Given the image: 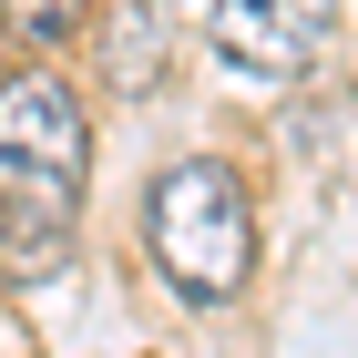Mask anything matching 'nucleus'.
<instances>
[{"label":"nucleus","instance_id":"20e7f679","mask_svg":"<svg viewBox=\"0 0 358 358\" xmlns=\"http://www.w3.org/2000/svg\"><path fill=\"white\" fill-rule=\"evenodd\" d=\"M62 256H72V225L0 215V287H41V276H62Z\"/></svg>","mask_w":358,"mask_h":358},{"label":"nucleus","instance_id":"f03ea898","mask_svg":"<svg viewBox=\"0 0 358 358\" xmlns=\"http://www.w3.org/2000/svg\"><path fill=\"white\" fill-rule=\"evenodd\" d=\"M83 174H92V123H83V92L62 72H0V215H31V225H72L83 205Z\"/></svg>","mask_w":358,"mask_h":358},{"label":"nucleus","instance_id":"7ed1b4c3","mask_svg":"<svg viewBox=\"0 0 358 358\" xmlns=\"http://www.w3.org/2000/svg\"><path fill=\"white\" fill-rule=\"evenodd\" d=\"M205 21H215V52L246 83H297L338 41V0H215Z\"/></svg>","mask_w":358,"mask_h":358},{"label":"nucleus","instance_id":"39448f33","mask_svg":"<svg viewBox=\"0 0 358 358\" xmlns=\"http://www.w3.org/2000/svg\"><path fill=\"white\" fill-rule=\"evenodd\" d=\"M83 21H92V0H0V41H31V52L72 41Z\"/></svg>","mask_w":358,"mask_h":358},{"label":"nucleus","instance_id":"423d86ee","mask_svg":"<svg viewBox=\"0 0 358 358\" xmlns=\"http://www.w3.org/2000/svg\"><path fill=\"white\" fill-rule=\"evenodd\" d=\"M164 10H215V0H164Z\"/></svg>","mask_w":358,"mask_h":358},{"label":"nucleus","instance_id":"f257e3e1","mask_svg":"<svg viewBox=\"0 0 358 358\" xmlns=\"http://www.w3.org/2000/svg\"><path fill=\"white\" fill-rule=\"evenodd\" d=\"M143 246L174 276V297L225 307L256 276V194H246V174L215 164V154L174 164L164 185H154V205H143Z\"/></svg>","mask_w":358,"mask_h":358}]
</instances>
